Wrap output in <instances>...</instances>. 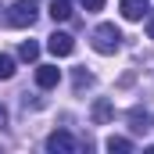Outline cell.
<instances>
[{
	"label": "cell",
	"instance_id": "obj_16",
	"mask_svg": "<svg viewBox=\"0 0 154 154\" xmlns=\"http://www.w3.org/2000/svg\"><path fill=\"white\" fill-rule=\"evenodd\" d=\"M147 32H151V39H154V18H151V25H147Z\"/></svg>",
	"mask_w": 154,
	"mask_h": 154
},
{
	"label": "cell",
	"instance_id": "obj_5",
	"mask_svg": "<svg viewBox=\"0 0 154 154\" xmlns=\"http://www.w3.org/2000/svg\"><path fill=\"white\" fill-rule=\"evenodd\" d=\"M47 50H50L54 57H68V54L75 50V39L68 36V32H54V36H47Z\"/></svg>",
	"mask_w": 154,
	"mask_h": 154
},
{
	"label": "cell",
	"instance_id": "obj_7",
	"mask_svg": "<svg viewBox=\"0 0 154 154\" xmlns=\"http://www.w3.org/2000/svg\"><path fill=\"white\" fill-rule=\"evenodd\" d=\"M90 115H93L97 125H104V122H111L115 108H111V100H108V97H100V100H93V111H90Z\"/></svg>",
	"mask_w": 154,
	"mask_h": 154
},
{
	"label": "cell",
	"instance_id": "obj_6",
	"mask_svg": "<svg viewBox=\"0 0 154 154\" xmlns=\"http://www.w3.org/2000/svg\"><path fill=\"white\" fill-rule=\"evenodd\" d=\"M57 82H61V68L57 65H39L36 68V86L39 90H54Z\"/></svg>",
	"mask_w": 154,
	"mask_h": 154
},
{
	"label": "cell",
	"instance_id": "obj_11",
	"mask_svg": "<svg viewBox=\"0 0 154 154\" xmlns=\"http://www.w3.org/2000/svg\"><path fill=\"white\" fill-rule=\"evenodd\" d=\"M11 75H14V57L0 54V79H11Z\"/></svg>",
	"mask_w": 154,
	"mask_h": 154
},
{
	"label": "cell",
	"instance_id": "obj_14",
	"mask_svg": "<svg viewBox=\"0 0 154 154\" xmlns=\"http://www.w3.org/2000/svg\"><path fill=\"white\" fill-rule=\"evenodd\" d=\"M79 4H82L86 11H100V7H104V0H79Z\"/></svg>",
	"mask_w": 154,
	"mask_h": 154
},
{
	"label": "cell",
	"instance_id": "obj_1",
	"mask_svg": "<svg viewBox=\"0 0 154 154\" xmlns=\"http://www.w3.org/2000/svg\"><path fill=\"white\" fill-rule=\"evenodd\" d=\"M118 47H122V32H118L111 22H104V25L93 29V50L97 54H115Z\"/></svg>",
	"mask_w": 154,
	"mask_h": 154
},
{
	"label": "cell",
	"instance_id": "obj_8",
	"mask_svg": "<svg viewBox=\"0 0 154 154\" xmlns=\"http://www.w3.org/2000/svg\"><path fill=\"white\" fill-rule=\"evenodd\" d=\"M50 18H54V22H68V18H72V4H68V0H54V4H50Z\"/></svg>",
	"mask_w": 154,
	"mask_h": 154
},
{
	"label": "cell",
	"instance_id": "obj_2",
	"mask_svg": "<svg viewBox=\"0 0 154 154\" xmlns=\"http://www.w3.org/2000/svg\"><path fill=\"white\" fill-rule=\"evenodd\" d=\"M32 22H36V4H32V0H14V4L7 7V25L29 29Z\"/></svg>",
	"mask_w": 154,
	"mask_h": 154
},
{
	"label": "cell",
	"instance_id": "obj_9",
	"mask_svg": "<svg viewBox=\"0 0 154 154\" xmlns=\"http://www.w3.org/2000/svg\"><path fill=\"white\" fill-rule=\"evenodd\" d=\"M111 154H129L133 151V140H125V136H108V143H104Z\"/></svg>",
	"mask_w": 154,
	"mask_h": 154
},
{
	"label": "cell",
	"instance_id": "obj_4",
	"mask_svg": "<svg viewBox=\"0 0 154 154\" xmlns=\"http://www.w3.org/2000/svg\"><path fill=\"white\" fill-rule=\"evenodd\" d=\"M118 11H122L125 22H140V18H147L151 0H118Z\"/></svg>",
	"mask_w": 154,
	"mask_h": 154
},
{
	"label": "cell",
	"instance_id": "obj_15",
	"mask_svg": "<svg viewBox=\"0 0 154 154\" xmlns=\"http://www.w3.org/2000/svg\"><path fill=\"white\" fill-rule=\"evenodd\" d=\"M0 129H7V108L0 104Z\"/></svg>",
	"mask_w": 154,
	"mask_h": 154
},
{
	"label": "cell",
	"instance_id": "obj_3",
	"mask_svg": "<svg viewBox=\"0 0 154 154\" xmlns=\"http://www.w3.org/2000/svg\"><path fill=\"white\" fill-rule=\"evenodd\" d=\"M50 154H75L79 151V140L68 133V129H54L50 136H47V143H43Z\"/></svg>",
	"mask_w": 154,
	"mask_h": 154
},
{
	"label": "cell",
	"instance_id": "obj_10",
	"mask_svg": "<svg viewBox=\"0 0 154 154\" xmlns=\"http://www.w3.org/2000/svg\"><path fill=\"white\" fill-rule=\"evenodd\" d=\"M18 57H22V61H36L39 57V43L36 39H25V43L18 47Z\"/></svg>",
	"mask_w": 154,
	"mask_h": 154
},
{
	"label": "cell",
	"instance_id": "obj_13",
	"mask_svg": "<svg viewBox=\"0 0 154 154\" xmlns=\"http://www.w3.org/2000/svg\"><path fill=\"white\" fill-rule=\"evenodd\" d=\"M86 86H93V72H86V68H75V90H86Z\"/></svg>",
	"mask_w": 154,
	"mask_h": 154
},
{
	"label": "cell",
	"instance_id": "obj_12",
	"mask_svg": "<svg viewBox=\"0 0 154 154\" xmlns=\"http://www.w3.org/2000/svg\"><path fill=\"white\" fill-rule=\"evenodd\" d=\"M129 122H133V133H143V129H151V125H147L151 118L143 115V111H133V115H129Z\"/></svg>",
	"mask_w": 154,
	"mask_h": 154
}]
</instances>
